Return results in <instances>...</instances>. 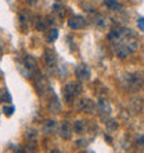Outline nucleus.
<instances>
[{"mask_svg": "<svg viewBox=\"0 0 144 153\" xmlns=\"http://www.w3.org/2000/svg\"><path fill=\"white\" fill-rule=\"evenodd\" d=\"M108 40H109L114 52L116 53V56L120 59L130 56L132 53H134L140 48V40L137 39L136 33L132 29L125 28V27L112 29L108 33Z\"/></svg>", "mask_w": 144, "mask_h": 153, "instance_id": "1", "label": "nucleus"}, {"mask_svg": "<svg viewBox=\"0 0 144 153\" xmlns=\"http://www.w3.org/2000/svg\"><path fill=\"white\" fill-rule=\"evenodd\" d=\"M82 93V85L79 82H69V84L65 85L64 88V97L65 100H73L76 96H79Z\"/></svg>", "mask_w": 144, "mask_h": 153, "instance_id": "2", "label": "nucleus"}, {"mask_svg": "<svg viewBox=\"0 0 144 153\" xmlns=\"http://www.w3.org/2000/svg\"><path fill=\"white\" fill-rule=\"evenodd\" d=\"M43 61H44V65L50 70V73H54L56 70V65H57V56L56 53L50 50V49H46L44 50V54H43Z\"/></svg>", "mask_w": 144, "mask_h": 153, "instance_id": "3", "label": "nucleus"}, {"mask_svg": "<svg viewBox=\"0 0 144 153\" xmlns=\"http://www.w3.org/2000/svg\"><path fill=\"white\" fill-rule=\"evenodd\" d=\"M76 109L78 111H82V113H94V103H93L90 99H79V100H76Z\"/></svg>", "mask_w": 144, "mask_h": 153, "instance_id": "4", "label": "nucleus"}, {"mask_svg": "<svg viewBox=\"0 0 144 153\" xmlns=\"http://www.w3.org/2000/svg\"><path fill=\"white\" fill-rule=\"evenodd\" d=\"M68 25L71 29H82L86 27V20L82 16H72L68 20Z\"/></svg>", "mask_w": 144, "mask_h": 153, "instance_id": "5", "label": "nucleus"}, {"mask_svg": "<svg viewBox=\"0 0 144 153\" xmlns=\"http://www.w3.org/2000/svg\"><path fill=\"white\" fill-rule=\"evenodd\" d=\"M75 75L79 81H89L92 76V73L87 65H78L75 70Z\"/></svg>", "mask_w": 144, "mask_h": 153, "instance_id": "6", "label": "nucleus"}, {"mask_svg": "<svg viewBox=\"0 0 144 153\" xmlns=\"http://www.w3.org/2000/svg\"><path fill=\"white\" fill-rule=\"evenodd\" d=\"M97 111H98L101 118L105 120V118L111 114V106H109V103H108L107 100L101 99V100L98 102V106H97Z\"/></svg>", "mask_w": 144, "mask_h": 153, "instance_id": "7", "label": "nucleus"}, {"mask_svg": "<svg viewBox=\"0 0 144 153\" xmlns=\"http://www.w3.org/2000/svg\"><path fill=\"white\" fill-rule=\"evenodd\" d=\"M93 22L96 25L97 28L100 29H105L109 27V20H108V17L103 16V14H96L94 18H93Z\"/></svg>", "mask_w": 144, "mask_h": 153, "instance_id": "8", "label": "nucleus"}, {"mask_svg": "<svg viewBox=\"0 0 144 153\" xmlns=\"http://www.w3.org/2000/svg\"><path fill=\"white\" fill-rule=\"evenodd\" d=\"M60 135H61V138L62 139H71L72 138V127L69 125V123H62L61 124V127H60Z\"/></svg>", "mask_w": 144, "mask_h": 153, "instance_id": "9", "label": "nucleus"}, {"mask_svg": "<svg viewBox=\"0 0 144 153\" xmlns=\"http://www.w3.org/2000/svg\"><path fill=\"white\" fill-rule=\"evenodd\" d=\"M72 129H73L76 134L83 135V134L87 131V121H84V120L75 121V123H73V127H72Z\"/></svg>", "mask_w": 144, "mask_h": 153, "instance_id": "10", "label": "nucleus"}, {"mask_svg": "<svg viewBox=\"0 0 144 153\" xmlns=\"http://www.w3.org/2000/svg\"><path fill=\"white\" fill-rule=\"evenodd\" d=\"M24 65H25V68L28 70V73L29 74H32L36 71V67H37V64H36V60L33 59V57L28 56V57H25L24 59Z\"/></svg>", "mask_w": 144, "mask_h": 153, "instance_id": "11", "label": "nucleus"}, {"mask_svg": "<svg viewBox=\"0 0 144 153\" xmlns=\"http://www.w3.org/2000/svg\"><path fill=\"white\" fill-rule=\"evenodd\" d=\"M103 4H104L108 10H111V11H119L120 8H122V4L118 0H104Z\"/></svg>", "mask_w": 144, "mask_h": 153, "instance_id": "12", "label": "nucleus"}, {"mask_svg": "<svg viewBox=\"0 0 144 153\" xmlns=\"http://www.w3.org/2000/svg\"><path fill=\"white\" fill-rule=\"evenodd\" d=\"M57 38H58V29H56V28H51L50 31H47V33H46V40H47L48 43L56 42Z\"/></svg>", "mask_w": 144, "mask_h": 153, "instance_id": "13", "label": "nucleus"}, {"mask_svg": "<svg viewBox=\"0 0 144 153\" xmlns=\"http://www.w3.org/2000/svg\"><path fill=\"white\" fill-rule=\"evenodd\" d=\"M54 129H56V123H54V121L48 120L44 123V127H43L44 134H51V132H54Z\"/></svg>", "mask_w": 144, "mask_h": 153, "instance_id": "14", "label": "nucleus"}, {"mask_svg": "<svg viewBox=\"0 0 144 153\" xmlns=\"http://www.w3.org/2000/svg\"><path fill=\"white\" fill-rule=\"evenodd\" d=\"M50 110H51L53 113L56 114V113H58V111H60L61 110V105H60V102H58V99H57L56 96H54V99H53V100H50Z\"/></svg>", "mask_w": 144, "mask_h": 153, "instance_id": "15", "label": "nucleus"}, {"mask_svg": "<svg viewBox=\"0 0 144 153\" xmlns=\"http://www.w3.org/2000/svg\"><path fill=\"white\" fill-rule=\"evenodd\" d=\"M0 102H3V103H10L11 102V95L7 92V89H0Z\"/></svg>", "mask_w": 144, "mask_h": 153, "instance_id": "16", "label": "nucleus"}, {"mask_svg": "<svg viewBox=\"0 0 144 153\" xmlns=\"http://www.w3.org/2000/svg\"><path fill=\"white\" fill-rule=\"evenodd\" d=\"M26 139L28 141H33V142H37V134H36V131L35 129H32V128H29L28 131H26Z\"/></svg>", "mask_w": 144, "mask_h": 153, "instance_id": "17", "label": "nucleus"}, {"mask_svg": "<svg viewBox=\"0 0 144 153\" xmlns=\"http://www.w3.org/2000/svg\"><path fill=\"white\" fill-rule=\"evenodd\" d=\"M35 28H36V31H44V28H46V24H44V20L42 18V17L36 18Z\"/></svg>", "mask_w": 144, "mask_h": 153, "instance_id": "18", "label": "nucleus"}, {"mask_svg": "<svg viewBox=\"0 0 144 153\" xmlns=\"http://www.w3.org/2000/svg\"><path fill=\"white\" fill-rule=\"evenodd\" d=\"M3 113L6 114L7 117L12 116V113H14V106H6V105H4V107H3Z\"/></svg>", "mask_w": 144, "mask_h": 153, "instance_id": "19", "label": "nucleus"}, {"mask_svg": "<svg viewBox=\"0 0 144 153\" xmlns=\"http://www.w3.org/2000/svg\"><path fill=\"white\" fill-rule=\"evenodd\" d=\"M137 27H139V29L144 31V17H141V18L137 20Z\"/></svg>", "mask_w": 144, "mask_h": 153, "instance_id": "20", "label": "nucleus"}, {"mask_svg": "<svg viewBox=\"0 0 144 153\" xmlns=\"http://www.w3.org/2000/svg\"><path fill=\"white\" fill-rule=\"evenodd\" d=\"M107 127H108V128H109V129H115L116 128V127H118V123H115V121H108V123H107Z\"/></svg>", "mask_w": 144, "mask_h": 153, "instance_id": "21", "label": "nucleus"}, {"mask_svg": "<svg viewBox=\"0 0 144 153\" xmlns=\"http://www.w3.org/2000/svg\"><path fill=\"white\" fill-rule=\"evenodd\" d=\"M90 142V139H80V141H78V146L79 148H83V146H86Z\"/></svg>", "mask_w": 144, "mask_h": 153, "instance_id": "22", "label": "nucleus"}, {"mask_svg": "<svg viewBox=\"0 0 144 153\" xmlns=\"http://www.w3.org/2000/svg\"><path fill=\"white\" fill-rule=\"evenodd\" d=\"M14 153H25V149L21 145H17L15 148H14Z\"/></svg>", "mask_w": 144, "mask_h": 153, "instance_id": "23", "label": "nucleus"}, {"mask_svg": "<svg viewBox=\"0 0 144 153\" xmlns=\"http://www.w3.org/2000/svg\"><path fill=\"white\" fill-rule=\"evenodd\" d=\"M3 46H4V45H3V42L0 40V52H1V49H3Z\"/></svg>", "mask_w": 144, "mask_h": 153, "instance_id": "24", "label": "nucleus"}, {"mask_svg": "<svg viewBox=\"0 0 144 153\" xmlns=\"http://www.w3.org/2000/svg\"><path fill=\"white\" fill-rule=\"evenodd\" d=\"M51 153H62V152H61V150H58V149H56V150H53Z\"/></svg>", "mask_w": 144, "mask_h": 153, "instance_id": "25", "label": "nucleus"}, {"mask_svg": "<svg viewBox=\"0 0 144 153\" xmlns=\"http://www.w3.org/2000/svg\"><path fill=\"white\" fill-rule=\"evenodd\" d=\"M26 1H29V3H35L36 0H26Z\"/></svg>", "mask_w": 144, "mask_h": 153, "instance_id": "26", "label": "nucleus"}, {"mask_svg": "<svg viewBox=\"0 0 144 153\" xmlns=\"http://www.w3.org/2000/svg\"><path fill=\"white\" fill-rule=\"evenodd\" d=\"M83 153H84V152H83Z\"/></svg>", "mask_w": 144, "mask_h": 153, "instance_id": "27", "label": "nucleus"}]
</instances>
